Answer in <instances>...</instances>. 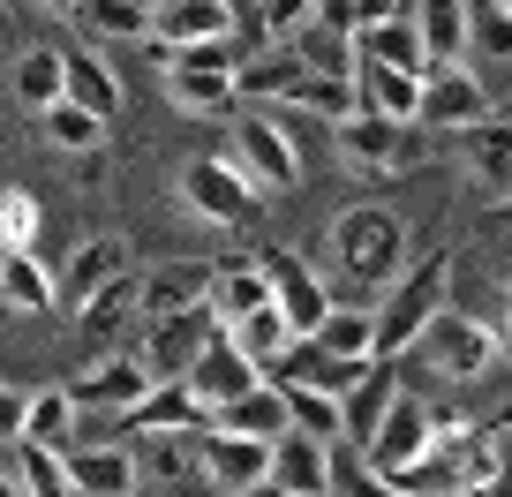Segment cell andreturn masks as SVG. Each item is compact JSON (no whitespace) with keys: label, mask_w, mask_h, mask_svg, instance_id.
Segmentation results:
<instances>
[{"label":"cell","mask_w":512,"mask_h":497,"mask_svg":"<svg viewBox=\"0 0 512 497\" xmlns=\"http://www.w3.org/2000/svg\"><path fill=\"white\" fill-rule=\"evenodd\" d=\"M415 264V241H407V219L392 204H347L332 219V272L347 279L354 309H377V294Z\"/></svg>","instance_id":"obj_1"},{"label":"cell","mask_w":512,"mask_h":497,"mask_svg":"<svg viewBox=\"0 0 512 497\" xmlns=\"http://www.w3.org/2000/svg\"><path fill=\"white\" fill-rule=\"evenodd\" d=\"M497 369H505V332H490L482 317H467V309L445 302L415 332V347L392 362V377H400V385H415V377H430V385H482Z\"/></svg>","instance_id":"obj_2"},{"label":"cell","mask_w":512,"mask_h":497,"mask_svg":"<svg viewBox=\"0 0 512 497\" xmlns=\"http://www.w3.org/2000/svg\"><path fill=\"white\" fill-rule=\"evenodd\" d=\"M445 302H452V257L430 249L422 264H407V272L377 294V309H369V354H377V362H400V354L415 347V332Z\"/></svg>","instance_id":"obj_3"},{"label":"cell","mask_w":512,"mask_h":497,"mask_svg":"<svg viewBox=\"0 0 512 497\" xmlns=\"http://www.w3.org/2000/svg\"><path fill=\"white\" fill-rule=\"evenodd\" d=\"M226 166L249 181L256 196H287L302 189V159H294V136L279 129V113H234V144H226Z\"/></svg>","instance_id":"obj_4"},{"label":"cell","mask_w":512,"mask_h":497,"mask_svg":"<svg viewBox=\"0 0 512 497\" xmlns=\"http://www.w3.org/2000/svg\"><path fill=\"white\" fill-rule=\"evenodd\" d=\"M166 98H174L181 113H196V121H234V113H241V91H234V38L174 53V68H166Z\"/></svg>","instance_id":"obj_5"},{"label":"cell","mask_w":512,"mask_h":497,"mask_svg":"<svg viewBox=\"0 0 512 497\" xmlns=\"http://www.w3.org/2000/svg\"><path fill=\"white\" fill-rule=\"evenodd\" d=\"M256 272H264V294H272V309L287 317L294 339H309L324 324V309H332V279H324L309 257H294V249H256Z\"/></svg>","instance_id":"obj_6"},{"label":"cell","mask_w":512,"mask_h":497,"mask_svg":"<svg viewBox=\"0 0 512 497\" xmlns=\"http://www.w3.org/2000/svg\"><path fill=\"white\" fill-rule=\"evenodd\" d=\"M490 113H505V98L482 91V76H475L467 61H445V68H430V76H422V106H415L422 129L460 136V129H475V121H490Z\"/></svg>","instance_id":"obj_7"},{"label":"cell","mask_w":512,"mask_h":497,"mask_svg":"<svg viewBox=\"0 0 512 497\" xmlns=\"http://www.w3.org/2000/svg\"><path fill=\"white\" fill-rule=\"evenodd\" d=\"M181 204H189L196 219H211V226H234V234L264 219V196H256L226 159H189L181 166Z\"/></svg>","instance_id":"obj_8"},{"label":"cell","mask_w":512,"mask_h":497,"mask_svg":"<svg viewBox=\"0 0 512 497\" xmlns=\"http://www.w3.org/2000/svg\"><path fill=\"white\" fill-rule=\"evenodd\" d=\"M219 339V317L211 309H181V317H159L144 324V347H136V362H144L151 385H181L189 377V362Z\"/></svg>","instance_id":"obj_9"},{"label":"cell","mask_w":512,"mask_h":497,"mask_svg":"<svg viewBox=\"0 0 512 497\" xmlns=\"http://www.w3.org/2000/svg\"><path fill=\"white\" fill-rule=\"evenodd\" d=\"M61 392H68V407H76V415H106V422H121L128 407L151 392V377H144V362H136V354L113 347V354H98L91 369H76Z\"/></svg>","instance_id":"obj_10"},{"label":"cell","mask_w":512,"mask_h":497,"mask_svg":"<svg viewBox=\"0 0 512 497\" xmlns=\"http://www.w3.org/2000/svg\"><path fill=\"white\" fill-rule=\"evenodd\" d=\"M332 144H339V166H354V174H407L415 166V129L377 121V113H347Z\"/></svg>","instance_id":"obj_11"},{"label":"cell","mask_w":512,"mask_h":497,"mask_svg":"<svg viewBox=\"0 0 512 497\" xmlns=\"http://www.w3.org/2000/svg\"><path fill=\"white\" fill-rule=\"evenodd\" d=\"M144 38H159L166 53L219 46V38H234V0H151Z\"/></svg>","instance_id":"obj_12"},{"label":"cell","mask_w":512,"mask_h":497,"mask_svg":"<svg viewBox=\"0 0 512 497\" xmlns=\"http://www.w3.org/2000/svg\"><path fill=\"white\" fill-rule=\"evenodd\" d=\"M181 385H189V400L204 407V422H211V415H226L234 400H249V392L264 385V377H256V369L241 362L234 347H226V332H219V339H211V347L189 362V377H181Z\"/></svg>","instance_id":"obj_13"},{"label":"cell","mask_w":512,"mask_h":497,"mask_svg":"<svg viewBox=\"0 0 512 497\" xmlns=\"http://www.w3.org/2000/svg\"><path fill=\"white\" fill-rule=\"evenodd\" d=\"M272 467V445H249V437H226V430H204L196 437V482H211L219 497H241L264 482Z\"/></svg>","instance_id":"obj_14"},{"label":"cell","mask_w":512,"mask_h":497,"mask_svg":"<svg viewBox=\"0 0 512 497\" xmlns=\"http://www.w3.org/2000/svg\"><path fill=\"white\" fill-rule=\"evenodd\" d=\"M204 287H211V257L151 264V272H136V317L159 324V317H181V309H204Z\"/></svg>","instance_id":"obj_15"},{"label":"cell","mask_w":512,"mask_h":497,"mask_svg":"<svg viewBox=\"0 0 512 497\" xmlns=\"http://www.w3.org/2000/svg\"><path fill=\"white\" fill-rule=\"evenodd\" d=\"M422 452H430V415H422L415 392H392V407H384L377 437L362 445V460L377 467V475H400V467H407V460H422Z\"/></svg>","instance_id":"obj_16"},{"label":"cell","mask_w":512,"mask_h":497,"mask_svg":"<svg viewBox=\"0 0 512 497\" xmlns=\"http://www.w3.org/2000/svg\"><path fill=\"white\" fill-rule=\"evenodd\" d=\"M121 272H128V241H121V234H91L76 257H68V272H53V309H68V317H76V309L91 302L106 279H121Z\"/></svg>","instance_id":"obj_17"},{"label":"cell","mask_w":512,"mask_h":497,"mask_svg":"<svg viewBox=\"0 0 512 497\" xmlns=\"http://www.w3.org/2000/svg\"><path fill=\"white\" fill-rule=\"evenodd\" d=\"M61 475H68V490H76V497H136V490H144L128 445H68L61 452Z\"/></svg>","instance_id":"obj_18"},{"label":"cell","mask_w":512,"mask_h":497,"mask_svg":"<svg viewBox=\"0 0 512 497\" xmlns=\"http://www.w3.org/2000/svg\"><path fill=\"white\" fill-rule=\"evenodd\" d=\"M61 98L83 106L91 121H106V129L121 121V76H113L91 46H61Z\"/></svg>","instance_id":"obj_19"},{"label":"cell","mask_w":512,"mask_h":497,"mask_svg":"<svg viewBox=\"0 0 512 497\" xmlns=\"http://www.w3.org/2000/svg\"><path fill=\"white\" fill-rule=\"evenodd\" d=\"M272 294H264V272H256V257H241V249H226V257H211V287H204V309L226 324H241L249 309H264Z\"/></svg>","instance_id":"obj_20"},{"label":"cell","mask_w":512,"mask_h":497,"mask_svg":"<svg viewBox=\"0 0 512 497\" xmlns=\"http://www.w3.org/2000/svg\"><path fill=\"white\" fill-rule=\"evenodd\" d=\"M512 129H505V113H490V121H475V129H460V159H467V174H475V189L490 196L497 211H505V196H512Z\"/></svg>","instance_id":"obj_21"},{"label":"cell","mask_w":512,"mask_h":497,"mask_svg":"<svg viewBox=\"0 0 512 497\" xmlns=\"http://www.w3.org/2000/svg\"><path fill=\"white\" fill-rule=\"evenodd\" d=\"M354 83V106L377 113V121H400V129H415V106H422V76H400V68H377V61H354L347 68Z\"/></svg>","instance_id":"obj_22"},{"label":"cell","mask_w":512,"mask_h":497,"mask_svg":"<svg viewBox=\"0 0 512 497\" xmlns=\"http://www.w3.org/2000/svg\"><path fill=\"white\" fill-rule=\"evenodd\" d=\"M392 392H400L392 362H369V369H362V385H354V392H339V445H354V452H362L369 437H377V422H384V407H392Z\"/></svg>","instance_id":"obj_23"},{"label":"cell","mask_w":512,"mask_h":497,"mask_svg":"<svg viewBox=\"0 0 512 497\" xmlns=\"http://www.w3.org/2000/svg\"><path fill=\"white\" fill-rule=\"evenodd\" d=\"M196 437L204 430H151V437H121V445H128V460H136V482L174 490L181 475H196Z\"/></svg>","instance_id":"obj_24"},{"label":"cell","mask_w":512,"mask_h":497,"mask_svg":"<svg viewBox=\"0 0 512 497\" xmlns=\"http://www.w3.org/2000/svg\"><path fill=\"white\" fill-rule=\"evenodd\" d=\"M226 347H234L241 362L256 369V377H272V369L287 362L294 332H287V317H279V309L264 302V309H249V317H241V324H226Z\"/></svg>","instance_id":"obj_25"},{"label":"cell","mask_w":512,"mask_h":497,"mask_svg":"<svg viewBox=\"0 0 512 497\" xmlns=\"http://www.w3.org/2000/svg\"><path fill=\"white\" fill-rule=\"evenodd\" d=\"M151 430H211L204 407L189 400V385H151L144 400L121 415V437H151Z\"/></svg>","instance_id":"obj_26"},{"label":"cell","mask_w":512,"mask_h":497,"mask_svg":"<svg viewBox=\"0 0 512 497\" xmlns=\"http://www.w3.org/2000/svg\"><path fill=\"white\" fill-rule=\"evenodd\" d=\"M347 46H354V61L400 68V76H430V53H422V38H415V16H392V23H377V31L347 38Z\"/></svg>","instance_id":"obj_27"},{"label":"cell","mask_w":512,"mask_h":497,"mask_svg":"<svg viewBox=\"0 0 512 497\" xmlns=\"http://www.w3.org/2000/svg\"><path fill=\"white\" fill-rule=\"evenodd\" d=\"M264 482H272L279 497H324V445H309V437H272V467H264Z\"/></svg>","instance_id":"obj_28"},{"label":"cell","mask_w":512,"mask_h":497,"mask_svg":"<svg viewBox=\"0 0 512 497\" xmlns=\"http://www.w3.org/2000/svg\"><path fill=\"white\" fill-rule=\"evenodd\" d=\"M68 23H76L91 46H121V38H144L151 0H68Z\"/></svg>","instance_id":"obj_29"},{"label":"cell","mask_w":512,"mask_h":497,"mask_svg":"<svg viewBox=\"0 0 512 497\" xmlns=\"http://www.w3.org/2000/svg\"><path fill=\"white\" fill-rule=\"evenodd\" d=\"M407 16H415V38H422V53H430V68H445V61H467L460 0H407Z\"/></svg>","instance_id":"obj_30"},{"label":"cell","mask_w":512,"mask_h":497,"mask_svg":"<svg viewBox=\"0 0 512 497\" xmlns=\"http://www.w3.org/2000/svg\"><path fill=\"white\" fill-rule=\"evenodd\" d=\"M0 302L16 309V317H53V272L38 264V249L0 257Z\"/></svg>","instance_id":"obj_31"},{"label":"cell","mask_w":512,"mask_h":497,"mask_svg":"<svg viewBox=\"0 0 512 497\" xmlns=\"http://www.w3.org/2000/svg\"><path fill=\"white\" fill-rule=\"evenodd\" d=\"M16 445H38V452H68L76 445V407H68V392H31L23 400V437Z\"/></svg>","instance_id":"obj_32"},{"label":"cell","mask_w":512,"mask_h":497,"mask_svg":"<svg viewBox=\"0 0 512 497\" xmlns=\"http://www.w3.org/2000/svg\"><path fill=\"white\" fill-rule=\"evenodd\" d=\"M211 430L249 437V445H272V437H287V407H279V392H272V385H256L249 400H234L226 415H211Z\"/></svg>","instance_id":"obj_33"},{"label":"cell","mask_w":512,"mask_h":497,"mask_svg":"<svg viewBox=\"0 0 512 497\" xmlns=\"http://www.w3.org/2000/svg\"><path fill=\"white\" fill-rule=\"evenodd\" d=\"M309 347L332 354V362H377V354H369V309L332 302V309H324V324L309 332Z\"/></svg>","instance_id":"obj_34"},{"label":"cell","mask_w":512,"mask_h":497,"mask_svg":"<svg viewBox=\"0 0 512 497\" xmlns=\"http://www.w3.org/2000/svg\"><path fill=\"white\" fill-rule=\"evenodd\" d=\"M460 31H467V46H475L490 68H505V53H512V16H505V0H460Z\"/></svg>","instance_id":"obj_35"},{"label":"cell","mask_w":512,"mask_h":497,"mask_svg":"<svg viewBox=\"0 0 512 497\" xmlns=\"http://www.w3.org/2000/svg\"><path fill=\"white\" fill-rule=\"evenodd\" d=\"M279 106H294V113H317V121H347V113H362L354 106V83L347 76H294V91L279 98Z\"/></svg>","instance_id":"obj_36"},{"label":"cell","mask_w":512,"mask_h":497,"mask_svg":"<svg viewBox=\"0 0 512 497\" xmlns=\"http://www.w3.org/2000/svg\"><path fill=\"white\" fill-rule=\"evenodd\" d=\"M279 407H287V430L309 437V445H339V400H324V392H294V385H272Z\"/></svg>","instance_id":"obj_37"},{"label":"cell","mask_w":512,"mask_h":497,"mask_svg":"<svg viewBox=\"0 0 512 497\" xmlns=\"http://www.w3.org/2000/svg\"><path fill=\"white\" fill-rule=\"evenodd\" d=\"M38 129H46V144H53V151H68V159H91V151L106 144V121H91V113L68 106V98L38 113Z\"/></svg>","instance_id":"obj_38"},{"label":"cell","mask_w":512,"mask_h":497,"mask_svg":"<svg viewBox=\"0 0 512 497\" xmlns=\"http://www.w3.org/2000/svg\"><path fill=\"white\" fill-rule=\"evenodd\" d=\"M324 497H392V490L354 445H324Z\"/></svg>","instance_id":"obj_39"},{"label":"cell","mask_w":512,"mask_h":497,"mask_svg":"<svg viewBox=\"0 0 512 497\" xmlns=\"http://www.w3.org/2000/svg\"><path fill=\"white\" fill-rule=\"evenodd\" d=\"M16 98L31 113H46V106H61V46H31L16 61Z\"/></svg>","instance_id":"obj_40"},{"label":"cell","mask_w":512,"mask_h":497,"mask_svg":"<svg viewBox=\"0 0 512 497\" xmlns=\"http://www.w3.org/2000/svg\"><path fill=\"white\" fill-rule=\"evenodd\" d=\"M8 475H16L23 497H76L61 475V452H38V445H8Z\"/></svg>","instance_id":"obj_41"},{"label":"cell","mask_w":512,"mask_h":497,"mask_svg":"<svg viewBox=\"0 0 512 497\" xmlns=\"http://www.w3.org/2000/svg\"><path fill=\"white\" fill-rule=\"evenodd\" d=\"M392 16H407V0H317V23L339 31V38H362V31H377V23H392Z\"/></svg>","instance_id":"obj_42"},{"label":"cell","mask_w":512,"mask_h":497,"mask_svg":"<svg viewBox=\"0 0 512 497\" xmlns=\"http://www.w3.org/2000/svg\"><path fill=\"white\" fill-rule=\"evenodd\" d=\"M38 226H46V211H38L31 189H0V257L38 249Z\"/></svg>","instance_id":"obj_43"},{"label":"cell","mask_w":512,"mask_h":497,"mask_svg":"<svg viewBox=\"0 0 512 497\" xmlns=\"http://www.w3.org/2000/svg\"><path fill=\"white\" fill-rule=\"evenodd\" d=\"M128 317H136V272L106 279V287H98L91 302L76 309V324H83V332H113V324H128Z\"/></svg>","instance_id":"obj_44"},{"label":"cell","mask_w":512,"mask_h":497,"mask_svg":"<svg viewBox=\"0 0 512 497\" xmlns=\"http://www.w3.org/2000/svg\"><path fill=\"white\" fill-rule=\"evenodd\" d=\"M23 400H31L23 385H0V445H16V437H23Z\"/></svg>","instance_id":"obj_45"},{"label":"cell","mask_w":512,"mask_h":497,"mask_svg":"<svg viewBox=\"0 0 512 497\" xmlns=\"http://www.w3.org/2000/svg\"><path fill=\"white\" fill-rule=\"evenodd\" d=\"M0 497H23V490H16V475H8V452H0Z\"/></svg>","instance_id":"obj_46"},{"label":"cell","mask_w":512,"mask_h":497,"mask_svg":"<svg viewBox=\"0 0 512 497\" xmlns=\"http://www.w3.org/2000/svg\"><path fill=\"white\" fill-rule=\"evenodd\" d=\"M241 497H279V490H272V482H256V490H241Z\"/></svg>","instance_id":"obj_47"}]
</instances>
